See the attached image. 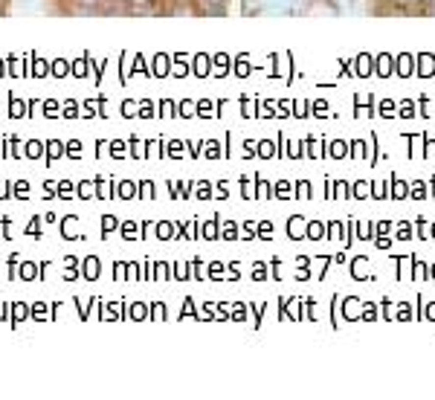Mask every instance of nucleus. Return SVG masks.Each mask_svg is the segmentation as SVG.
I'll return each mask as SVG.
<instances>
[{
    "label": "nucleus",
    "instance_id": "14",
    "mask_svg": "<svg viewBox=\"0 0 435 400\" xmlns=\"http://www.w3.org/2000/svg\"><path fill=\"white\" fill-rule=\"evenodd\" d=\"M398 76H412V55H401L398 58Z\"/></svg>",
    "mask_w": 435,
    "mask_h": 400
},
{
    "label": "nucleus",
    "instance_id": "25",
    "mask_svg": "<svg viewBox=\"0 0 435 400\" xmlns=\"http://www.w3.org/2000/svg\"><path fill=\"white\" fill-rule=\"evenodd\" d=\"M424 188H427L424 183H412V191H409V194H412V197H418V200H424V197H427V191H424Z\"/></svg>",
    "mask_w": 435,
    "mask_h": 400
},
{
    "label": "nucleus",
    "instance_id": "41",
    "mask_svg": "<svg viewBox=\"0 0 435 400\" xmlns=\"http://www.w3.org/2000/svg\"><path fill=\"white\" fill-rule=\"evenodd\" d=\"M197 113H200V116L212 113V105H209V102H200V105H197Z\"/></svg>",
    "mask_w": 435,
    "mask_h": 400
},
{
    "label": "nucleus",
    "instance_id": "6",
    "mask_svg": "<svg viewBox=\"0 0 435 400\" xmlns=\"http://www.w3.org/2000/svg\"><path fill=\"white\" fill-rule=\"evenodd\" d=\"M287 232H290V238H302V232H305V223H302V217H290V223H287Z\"/></svg>",
    "mask_w": 435,
    "mask_h": 400
},
{
    "label": "nucleus",
    "instance_id": "8",
    "mask_svg": "<svg viewBox=\"0 0 435 400\" xmlns=\"http://www.w3.org/2000/svg\"><path fill=\"white\" fill-rule=\"evenodd\" d=\"M113 194H119V197H125V200H128V197H134V194H136V186L131 183V180H125V183H119V188H116Z\"/></svg>",
    "mask_w": 435,
    "mask_h": 400
},
{
    "label": "nucleus",
    "instance_id": "9",
    "mask_svg": "<svg viewBox=\"0 0 435 400\" xmlns=\"http://www.w3.org/2000/svg\"><path fill=\"white\" fill-rule=\"evenodd\" d=\"M50 70H53V76H58V79H61V76H67V73H70V61L58 58V61L50 64Z\"/></svg>",
    "mask_w": 435,
    "mask_h": 400
},
{
    "label": "nucleus",
    "instance_id": "21",
    "mask_svg": "<svg viewBox=\"0 0 435 400\" xmlns=\"http://www.w3.org/2000/svg\"><path fill=\"white\" fill-rule=\"evenodd\" d=\"M55 188H58L55 197H73V183H58Z\"/></svg>",
    "mask_w": 435,
    "mask_h": 400
},
{
    "label": "nucleus",
    "instance_id": "38",
    "mask_svg": "<svg viewBox=\"0 0 435 400\" xmlns=\"http://www.w3.org/2000/svg\"><path fill=\"white\" fill-rule=\"evenodd\" d=\"M308 188H311L308 183H296V197H308V194H311Z\"/></svg>",
    "mask_w": 435,
    "mask_h": 400
},
{
    "label": "nucleus",
    "instance_id": "48",
    "mask_svg": "<svg viewBox=\"0 0 435 400\" xmlns=\"http://www.w3.org/2000/svg\"><path fill=\"white\" fill-rule=\"evenodd\" d=\"M398 238H401V241H406V238H412V235H409V226H401V229H398Z\"/></svg>",
    "mask_w": 435,
    "mask_h": 400
},
{
    "label": "nucleus",
    "instance_id": "40",
    "mask_svg": "<svg viewBox=\"0 0 435 400\" xmlns=\"http://www.w3.org/2000/svg\"><path fill=\"white\" fill-rule=\"evenodd\" d=\"M171 110H174V105H171V102H163V105H160V116H163V113H165V116H171Z\"/></svg>",
    "mask_w": 435,
    "mask_h": 400
},
{
    "label": "nucleus",
    "instance_id": "36",
    "mask_svg": "<svg viewBox=\"0 0 435 400\" xmlns=\"http://www.w3.org/2000/svg\"><path fill=\"white\" fill-rule=\"evenodd\" d=\"M122 232H125V238H136V223H125Z\"/></svg>",
    "mask_w": 435,
    "mask_h": 400
},
{
    "label": "nucleus",
    "instance_id": "49",
    "mask_svg": "<svg viewBox=\"0 0 435 400\" xmlns=\"http://www.w3.org/2000/svg\"><path fill=\"white\" fill-rule=\"evenodd\" d=\"M206 157H218V145H215V142H209V145H206Z\"/></svg>",
    "mask_w": 435,
    "mask_h": 400
},
{
    "label": "nucleus",
    "instance_id": "54",
    "mask_svg": "<svg viewBox=\"0 0 435 400\" xmlns=\"http://www.w3.org/2000/svg\"><path fill=\"white\" fill-rule=\"evenodd\" d=\"M142 197H151V183H142Z\"/></svg>",
    "mask_w": 435,
    "mask_h": 400
},
{
    "label": "nucleus",
    "instance_id": "59",
    "mask_svg": "<svg viewBox=\"0 0 435 400\" xmlns=\"http://www.w3.org/2000/svg\"><path fill=\"white\" fill-rule=\"evenodd\" d=\"M433 278H435V264H433Z\"/></svg>",
    "mask_w": 435,
    "mask_h": 400
},
{
    "label": "nucleus",
    "instance_id": "23",
    "mask_svg": "<svg viewBox=\"0 0 435 400\" xmlns=\"http://www.w3.org/2000/svg\"><path fill=\"white\" fill-rule=\"evenodd\" d=\"M67 154L79 157V154H82V142H79V139H70V142H67Z\"/></svg>",
    "mask_w": 435,
    "mask_h": 400
},
{
    "label": "nucleus",
    "instance_id": "20",
    "mask_svg": "<svg viewBox=\"0 0 435 400\" xmlns=\"http://www.w3.org/2000/svg\"><path fill=\"white\" fill-rule=\"evenodd\" d=\"M64 119H73V116H79V105L76 102H67L64 105V113H61Z\"/></svg>",
    "mask_w": 435,
    "mask_h": 400
},
{
    "label": "nucleus",
    "instance_id": "32",
    "mask_svg": "<svg viewBox=\"0 0 435 400\" xmlns=\"http://www.w3.org/2000/svg\"><path fill=\"white\" fill-rule=\"evenodd\" d=\"M354 194L357 197H369V183H357L354 186Z\"/></svg>",
    "mask_w": 435,
    "mask_h": 400
},
{
    "label": "nucleus",
    "instance_id": "3",
    "mask_svg": "<svg viewBox=\"0 0 435 400\" xmlns=\"http://www.w3.org/2000/svg\"><path fill=\"white\" fill-rule=\"evenodd\" d=\"M418 73H421V76H433L435 73V55L421 53V55H418Z\"/></svg>",
    "mask_w": 435,
    "mask_h": 400
},
{
    "label": "nucleus",
    "instance_id": "53",
    "mask_svg": "<svg viewBox=\"0 0 435 400\" xmlns=\"http://www.w3.org/2000/svg\"><path fill=\"white\" fill-rule=\"evenodd\" d=\"M276 194H281V197H284V194H287V183H279V186H276Z\"/></svg>",
    "mask_w": 435,
    "mask_h": 400
},
{
    "label": "nucleus",
    "instance_id": "44",
    "mask_svg": "<svg viewBox=\"0 0 435 400\" xmlns=\"http://www.w3.org/2000/svg\"><path fill=\"white\" fill-rule=\"evenodd\" d=\"M174 276H177V278H186V276H189V267L177 264V267H174Z\"/></svg>",
    "mask_w": 435,
    "mask_h": 400
},
{
    "label": "nucleus",
    "instance_id": "57",
    "mask_svg": "<svg viewBox=\"0 0 435 400\" xmlns=\"http://www.w3.org/2000/svg\"><path fill=\"white\" fill-rule=\"evenodd\" d=\"M3 316H6V308H0V319H3Z\"/></svg>",
    "mask_w": 435,
    "mask_h": 400
},
{
    "label": "nucleus",
    "instance_id": "52",
    "mask_svg": "<svg viewBox=\"0 0 435 400\" xmlns=\"http://www.w3.org/2000/svg\"><path fill=\"white\" fill-rule=\"evenodd\" d=\"M252 276H258V278L264 276V264H255V267H252Z\"/></svg>",
    "mask_w": 435,
    "mask_h": 400
},
{
    "label": "nucleus",
    "instance_id": "50",
    "mask_svg": "<svg viewBox=\"0 0 435 400\" xmlns=\"http://www.w3.org/2000/svg\"><path fill=\"white\" fill-rule=\"evenodd\" d=\"M29 232H32V235H35V238H38V235H41V223H38V220H32Z\"/></svg>",
    "mask_w": 435,
    "mask_h": 400
},
{
    "label": "nucleus",
    "instance_id": "46",
    "mask_svg": "<svg viewBox=\"0 0 435 400\" xmlns=\"http://www.w3.org/2000/svg\"><path fill=\"white\" fill-rule=\"evenodd\" d=\"M131 316H134V319H139V316H145V308H142V305H134V310H131Z\"/></svg>",
    "mask_w": 435,
    "mask_h": 400
},
{
    "label": "nucleus",
    "instance_id": "58",
    "mask_svg": "<svg viewBox=\"0 0 435 400\" xmlns=\"http://www.w3.org/2000/svg\"><path fill=\"white\" fill-rule=\"evenodd\" d=\"M433 238H435V223H433Z\"/></svg>",
    "mask_w": 435,
    "mask_h": 400
},
{
    "label": "nucleus",
    "instance_id": "55",
    "mask_svg": "<svg viewBox=\"0 0 435 400\" xmlns=\"http://www.w3.org/2000/svg\"><path fill=\"white\" fill-rule=\"evenodd\" d=\"M0 76H6V61H0Z\"/></svg>",
    "mask_w": 435,
    "mask_h": 400
},
{
    "label": "nucleus",
    "instance_id": "1",
    "mask_svg": "<svg viewBox=\"0 0 435 400\" xmlns=\"http://www.w3.org/2000/svg\"><path fill=\"white\" fill-rule=\"evenodd\" d=\"M96 12L99 15H131L134 12V6H131V0H93Z\"/></svg>",
    "mask_w": 435,
    "mask_h": 400
},
{
    "label": "nucleus",
    "instance_id": "56",
    "mask_svg": "<svg viewBox=\"0 0 435 400\" xmlns=\"http://www.w3.org/2000/svg\"><path fill=\"white\" fill-rule=\"evenodd\" d=\"M0 12H6V0H0Z\"/></svg>",
    "mask_w": 435,
    "mask_h": 400
},
{
    "label": "nucleus",
    "instance_id": "19",
    "mask_svg": "<svg viewBox=\"0 0 435 400\" xmlns=\"http://www.w3.org/2000/svg\"><path fill=\"white\" fill-rule=\"evenodd\" d=\"M61 142H47V160H58L61 157Z\"/></svg>",
    "mask_w": 435,
    "mask_h": 400
},
{
    "label": "nucleus",
    "instance_id": "17",
    "mask_svg": "<svg viewBox=\"0 0 435 400\" xmlns=\"http://www.w3.org/2000/svg\"><path fill=\"white\" fill-rule=\"evenodd\" d=\"M305 232H308V238L319 241V238H322V232H325V226H322V223H311V226H305Z\"/></svg>",
    "mask_w": 435,
    "mask_h": 400
},
{
    "label": "nucleus",
    "instance_id": "60",
    "mask_svg": "<svg viewBox=\"0 0 435 400\" xmlns=\"http://www.w3.org/2000/svg\"><path fill=\"white\" fill-rule=\"evenodd\" d=\"M0 154H3V148H0Z\"/></svg>",
    "mask_w": 435,
    "mask_h": 400
},
{
    "label": "nucleus",
    "instance_id": "51",
    "mask_svg": "<svg viewBox=\"0 0 435 400\" xmlns=\"http://www.w3.org/2000/svg\"><path fill=\"white\" fill-rule=\"evenodd\" d=\"M44 113H55V102H44Z\"/></svg>",
    "mask_w": 435,
    "mask_h": 400
},
{
    "label": "nucleus",
    "instance_id": "34",
    "mask_svg": "<svg viewBox=\"0 0 435 400\" xmlns=\"http://www.w3.org/2000/svg\"><path fill=\"white\" fill-rule=\"evenodd\" d=\"M79 188H82L79 191L82 197H93V183H79Z\"/></svg>",
    "mask_w": 435,
    "mask_h": 400
},
{
    "label": "nucleus",
    "instance_id": "2",
    "mask_svg": "<svg viewBox=\"0 0 435 400\" xmlns=\"http://www.w3.org/2000/svg\"><path fill=\"white\" fill-rule=\"evenodd\" d=\"M171 73V58L165 55V53H160V55H154V67H151V76H157V79H163V76H168Z\"/></svg>",
    "mask_w": 435,
    "mask_h": 400
},
{
    "label": "nucleus",
    "instance_id": "45",
    "mask_svg": "<svg viewBox=\"0 0 435 400\" xmlns=\"http://www.w3.org/2000/svg\"><path fill=\"white\" fill-rule=\"evenodd\" d=\"M44 197H55V186L53 183H44Z\"/></svg>",
    "mask_w": 435,
    "mask_h": 400
},
{
    "label": "nucleus",
    "instance_id": "5",
    "mask_svg": "<svg viewBox=\"0 0 435 400\" xmlns=\"http://www.w3.org/2000/svg\"><path fill=\"white\" fill-rule=\"evenodd\" d=\"M209 67H212V64H209V55L200 53V55L194 58V73H197V76H209Z\"/></svg>",
    "mask_w": 435,
    "mask_h": 400
},
{
    "label": "nucleus",
    "instance_id": "42",
    "mask_svg": "<svg viewBox=\"0 0 435 400\" xmlns=\"http://www.w3.org/2000/svg\"><path fill=\"white\" fill-rule=\"evenodd\" d=\"M134 73H145V61H142V55H136V61H134Z\"/></svg>",
    "mask_w": 435,
    "mask_h": 400
},
{
    "label": "nucleus",
    "instance_id": "7",
    "mask_svg": "<svg viewBox=\"0 0 435 400\" xmlns=\"http://www.w3.org/2000/svg\"><path fill=\"white\" fill-rule=\"evenodd\" d=\"M32 61H35V67H32V76H38V79H44V76L50 73V64L44 61V58H38V55H32Z\"/></svg>",
    "mask_w": 435,
    "mask_h": 400
},
{
    "label": "nucleus",
    "instance_id": "33",
    "mask_svg": "<svg viewBox=\"0 0 435 400\" xmlns=\"http://www.w3.org/2000/svg\"><path fill=\"white\" fill-rule=\"evenodd\" d=\"M203 238H218V226L215 223H206V226H203Z\"/></svg>",
    "mask_w": 435,
    "mask_h": 400
},
{
    "label": "nucleus",
    "instance_id": "31",
    "mask_svg": "<svg viewBox=\"0 0 435 400\" xmlns=\"http://www.w3.org/2000/svg\"><path fill=\"white\" fill-rule=\"evenodd\" d=\"M113 226H116V217H105V220H102V232H105V235H108V232H110V229H113Z\"/></svg>",
    "mask_w": 435,
    "mask_h": 400
},
{
    "label": "nucleus",
    "instance_id": "27",
    "mask_svg": "<svg viewBox=\"0 0 435 400\" xmlns=\"http://www.w3.org/2000/svg\"><path fill=\"white\" fill-rule=\"evenodd\" d=\"M29 194V183L24 180V183H15V197H27Z\"/></svg>",
    "mask_w": 435,
    "mask_h": 400
},
{
    "label": "nucleus",
    "instance_id": "35",
    "mask_svg": "<svg viewBox=\"0 0 435 400\" xmlns=\"http://www.w3.org/2000/svg\"><path fill=\"white\" fill-rule=\"evenodd\" d=\"M110 154H113V157H122V154H125V142H110Z\"/></svg>",
    "mask_w": 435,
    "mask_h": 400
},
{
    "label": "nucleus",
    "instance_id": "22",
    "mask_svg": "<svg viewBox=\"0 0 435 400\" xmlns=\"http://www.w3.org/2000/svg\"><path fill=\"white\" fill-rule=\"evenodd\" d=\"M220 238H226V241L238 238V226H235V223H232V226H223V229H220Z\"/></svg>",
    "mask_w": 435,
    "mask_h": 400
},
{
    "label": "nucleus",
    "instance_id": "13",
    "mask_svg": "<svg viewBox=\"0 0 435 400\" xmlns=\"http://www.w3.org/2000/svg\"><path fill=\"white\" fill-rule=\"evenodd\" d=\"M377 73H380V76H392V55H380V61H377Z\"/></svg>",
    "mask_w": 435,
    "mask_h": 400
},
{
    "label": "nucleus",
    "instance_id": "12",
    "mask_svg": "<svg viewBox=\"0 0 435 400\" xmlns=\"http://www.w3.org/2000/svg\"><path fill=\"white\" fill-rule=\"evenodd\" d=\"M369 67H372V58L363 53V55L357 58V76H372V73H369Z\"/></svg>",
    "mask_w": 435,
    "mask_h": 400
},
{
    "label": "nucleus",
    "instance_id": "29",
    "mask_svg": "<svg viewBox=\"0 0 435 400\" xmlns=\"http://www.w3.org/2000/svg\"><path fill=\"white\" fill-rule=\"evenodd\" d=\"M131 151H134V157H145V148L139 145V139H136V136L131 139Z\"/></svg>",
    "mask_w": 435,
    "mask_h": 400
},
{
    "label": "nucleus",
    "instance_id": "37",
    "mask_svg": "<svg viewBox=\"0 0 435 400\" xmlns=\"http://www.w3.org/2000/svg\"><path fill=\"white\" fill-rule=\"evenodd\" d=\"M168 276V267L165 264H154V278H165Z\"/></svg>",
    "mask_w": 435,
    "mask_h": 400
},
{
    "label": "nucleus",
    "instance_id": "11",
    "mask_svg": "<svg viewBox=\"0 0 435 400\" xmlns=\"http://www.w3.org/2000/svg\"><path fill=\"white\" fill-rule=\"evenodd\" d=\"M24 154L29 157V160H35V157H41V154H44V145H41V142H38V139H32L29 145H27V148H24Z\"/></svg>",
    "mask_w": 435,
    "mask_h": 400
},
{
    "label": "nucleus",
    "instance_id": "16",
    "mask_svg": "<svg viewBox=\"0 0 435 400\" xmlns=\"http://www.w3.org/2000/svg\"><path fill=\"white\" fill-rule=\"evenodd\" d=\"M171 229H174L171 223H157V238H160V241H168V238H174V235H171Z\"/></svg>",
    "mask_w": 435,
    "mask_h": 400
},
{
    "label": "nucleus",
    "instance_id": "30",
    "mask_svg": "<svg viewBox=\"0 0 435 400\" xmlns=\"http://www.w3.org/2000/svg\"><path fill=\"white\" fill-rule=\"evenodd\" d=\"M273 151H276V148H273V142H261V145H258V154H261V157H273Z\"/></svg>",
    "mask_w": 435,
    "mask_h": 400
},
{
    "label": "nucleus",
    "instance_id": "15",
    "mask_svg": "<svg viewBox=\"0 0 435 400\" xmlns=\"http://www.w3.org/2000/svg\"><path fill=\"white\" fill-rule=\"evenodd\" d=\"M18 276L27 278V281H32V278H35V264H32V261H24L21 270H18Z\"/></svg>",
    "mask_w": 435,
    "mask_h": 400
},
{
    "label": "nucleus",
    "instance_id": "24",
    "mask_svg": "<svg viewBox=\"0 0 435 400\" xmlns=\"http://www.w3.org/2000/svg\"><path fill=\"white\" fill-rule=\"evenodd\" d=\"M392 194H395V197H406V183L404 180H395V183H392Z\"/></svg>",
    "mask_w": 435,
    "mask_h": 400
},
{
    "label": "nucleus",
    "instance_id": "18",
    "mask_svg": "<svg viewBox=\"0 0 435 400\" xmlns=\"http://www.w3.org/2000/svg\"><path fill=\"white\" fill-rule=\"evenodd\" d=\"M27 316H29V308H27L24 302H18V305H15V319H12V325H18V322L27 319Z\"/></svg>",
    "mask_w": 435,
    "mask_h": 400
},
{
    "label": "nucleus",
    "instance_id": "26",
    "mask_svg": "<svg viewBox=\"0 0 435 400\" xmlns=\"http://www.w3.org/2000/svg\"><path fill=\"white\" fill-rule=\"evenodd\" d=\"M73 76H79V79L87 76V61H76L73 64Z\"/></svg>",
    "mask_w": 435,
    "mask_h": 400
},
{
    "label": "nucleus",
    "instance_id": "28",
    "mask_svg": "<svg viewBox=\"0 0 435 400\" xmlns=\"http://www.w3.org/2000/svg\"><path fill=\"white\" fill-rule=\"evenodd\" d=\"M345 151H348V145H345V142H334V145H331V154H334V157H345Z\"/></svg>",
    "mask_w": 435,
    "mask_h": 400
},
{
    "label": "nucleus",
    "instance_id": "4",
    "mask_svg": "<svg viewBox=\"0 0 435 400\" xmlns=\"http://www.w3.org/2000/svg\"><path fill=\"white\" fill-rule=\"evenodd\" d=\"M96 276H99V258L90 255V258L84 261V278H87V281H96Z\"/></svg>",
    "mask_w": 435,
    "mask_h": 400
},
{
    "label": "nucleus",
    "instance_id": "43",
    "mask_svg": "<svg viewBox=\"0 0 435 400\" xmlns=\"http://www.w3.org/2000/svg\"><path fill=\"white\" fill-rule=\"evenodd\" d=\"M380 110H383V116H392V110H395V105H392V102H383V105H380Z\"/></svg>",
    "mask_w": 435,
    "mask_h": 400
},
{
    "label": "nucleus",
    "instance_id": "39",
    "mask_svg": "<svg viewBox=\"0 0 435 400\" xmlns=\"http://www.w3.org/2000/svg\"><path fill=\"white\" fill-rule=\"evenodd\" d=\"M197 188H200V191H197V197H209V194H212V186H209V183H200Z\"/></svg>",
    "mask_w": 435,
    "mask_h": 400
},
{
    "label": "nucleus",
    "instance_id": "47",
    "mask_svg": "<svg viewBox=\"0 0 435 400\" xmlns=\"http://www.w3.org/2000/svg\"><path fill=\"white\" fill-rule=\"evenodd\" d=\"M191 110H194V107H191V102H183V105H180V116H189Z\"/></svg>",
    "mask_w": 435,
    "mask_h": 400
},
{
    "label": "nucleus",
    "instance_id": "10",
    "mask_svg": "<svg viewBox=\"0 0 435 400\" xmlns=\"http://www.w3.org/2000/svg\"><path fill=\"white\" fill-rule=\"evenodd\" d=\"M9 110H12V116H15V119H21V116L27 113V105H24L18 96H12V105H9Z\"/></svg>",
    "mask_w": 435,
    "mask_h": 400
}]
</instances>
